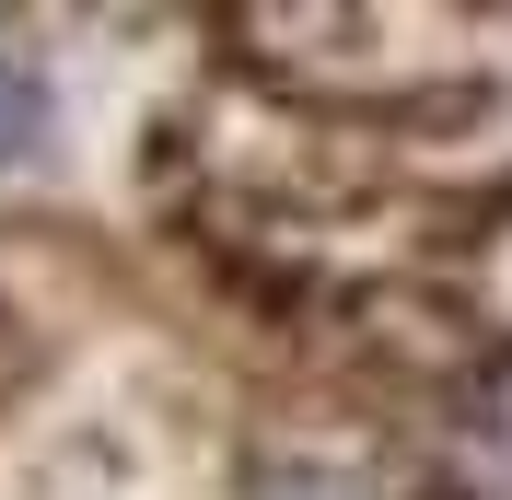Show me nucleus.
Instances as JSON below:
<instances>
[{"instance_id":"f257e3e1","label":"nucleus","mask_w":512,"mask_h":500,"mask_svg":"<svg viewBox=\"0 0 512 500\" xmlns=\"http://www.w3.org/2000/svg\"><path fill=\"white\" fill-rule=\"evenodd\" d=\"M35 140H47V82L24 59H0V163H24Z\"/></svg>"},{"instance_id":"f03ea898","label":"nucleus","mask_w":512,"mask_h":500,"mask_svg":"<svg viewBox=\"0 0 512 500\" xmlns=\"http://www.w3.org/2000/svg\"><path fill=\"white\" fill-rule=\"evenodd\" d=\"M256 500H373V489H361L350 466H268V489H256Z\"/></svg>"}]
</instances>
